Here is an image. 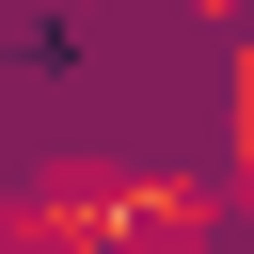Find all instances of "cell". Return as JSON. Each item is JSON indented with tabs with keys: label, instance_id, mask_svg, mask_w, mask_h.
I'll list each match as a JSON object with an SVG mask.
<instances>
[{
	"label": "cell",
	"instance_id": "obj_1",
	"mask_svg": "<svg viewBox=\"0 0 254 254\" xmlns=\"http://www.w3.org/2000/svg\"><path fill=\"white\" fill-rule=\"evenodd\" d=\"M0 64H16V79H95L111 48H95L79 16H16V48H0Z\"/></svg>",
	"mask_w": 254,
	"mask_h": 254
}]
</instances>
